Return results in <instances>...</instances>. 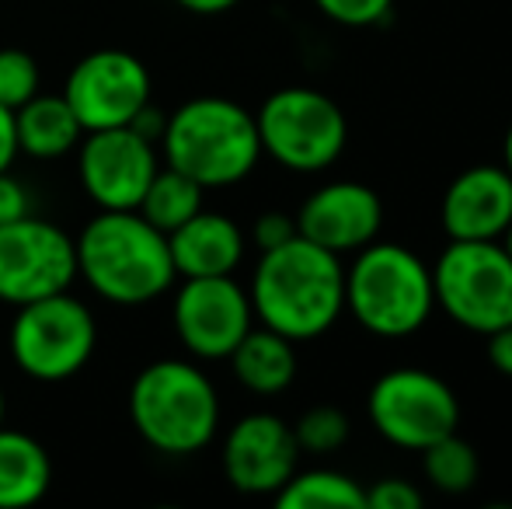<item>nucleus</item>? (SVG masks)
<instances>
[{"label":"nucleus","instance_id":"10","mask_svg":"<svg viewBox=\"0 0 512 509\" xmlns=\"http://www.w3.org/2000/svg\"><path fill=\"white\" fill-rule=\"evenodd\" d=\"M77 279V245L63 227L28 217L0 227V300L11 307L70 290Z\"/></svg>","mask_w":512,"mask_h":509},{"label":"nucleus","instance_id":"23","mask_svg":"<svg viewBox=\"0 0 512 509\" xmlns=\"http://www.w3.org/2000/svg\"><path fill=\"white\" fill-rule=\"evenodd\" d=\"M422 471L432 489L446 492V496H460V492H471L478 485L481 461L471 443L450 433L422 450Z\"/></svg>","mask_w":512,"mask_h":509},{"label":"nucleus","instance_id":"20","mask_svg":"<svg viewBox=\"0 0 512 509\" xmlns=\"http://www.w3.org/2000/svg\"><path fill=\"white\" fill-rule=\"evenodd\" d=\"M53 461L35 436L0 426V509H25L46 499Z\"/></svg>","mask_w":512,"mask_h":509},{"label":"nucleus","instance_id":"8","mask_svg":"<svg viewBox=\"0 0 512 509\" xmlns=\"http://www.w3.org/2000/svg\"><path fill=\"white\" fill-rule=\"evenodd\" d=\"M436 307L474 335L512 325V258L499 241H450L432 265Z\"/></svg>","mask_w":512,"mask_h":509},{"label":"nucleus","instance_id":"35","mask_svg":"<svg viewBox=\"0 0 512 509\" xmlns=\"http://www.w3.org/2000/svg\"><path fill=\"white\" fill-rule=\"evenodd\" d=\"M499 245L506 248V255L512 258V224L506 227V234H502V238H499Z\"/></svg>","mask_w":512,"mask_h":509},{"label":"nucleus","instance_id":"26","mask_svg":"<svg viewBox=\"0 0 512 509\" xmlns=\"http://www.w3.org/2000/svg\"><path fill=\"white\" fill-rule=\"evenodd\" d=\"M314 7L335 25L370 28L380 25L394 11V0H314Z\"/></svg>","mask_w":512,"mask_h":509},{"label":"nucleus","instance_id":"21","mask_svg":"<svg viewBox=\"0 0 512 509\" xmlns=\"http://www.w3.org/2000/svg\"><path fill=\"white\" fill-rule=\"evenodd\" d=\"M272 499L279 509H366L363 485L335 468H297Z\"/></svg>","mask_w":512,"mask_h":509},{"label":"nucleus","instance_id":"25","mask_svg":"<svg viewBox=\"0 0 512 509\" xmlns=\"http://www.w3.org/2000/svg\"><path fill=\"white\" fill-rule=\"evenodd\" d=\"M39 63L32 53L18 46H4L0 49V105L4 109H21L28 98L39 95Z\"/></svg>","mask_w":512,"mask_h":509},{"label":"nucleus","instance_id":"6","mask_svg":"<svg viewBox=\"0 0 512 509\" xmlns=\"http://www.w3.org/2000/svg\"><path fill=\"white\" fill-rule=\"evenodd\" d=\"M14 367L39 384L77 377L98 349V321L70 290L14 307L7 332Z\"/></svg>","mask_w":512,"mask_h":509},{"label":"nucleus","instance_id":"9","mask_svg":"<svg viewBox=\"0 0 512 509\" xmlns=\"http://www.w3.org/2000/svg\"><path fill=\"white\" fill-rule=\"evenodd\" d=\"M370 426L387 443L422 454L443 436L457 433L460 401L453 387L422 367H394L373 381L366 394Z\"/></svg>","mask_w":512,"mask_h":509},{"label":"nucleus","instance_id":"15","mask_svg":"<svg viewBox=\"0 0 512 509\" xmlns=\"http://www.w3.org/2000/svg\"><path fill=\"white\" fill-rule=\"evenodd\" d=\"M384 203L377 189L363 182H328L304 199L297 213V234L335 255H356L380 238Z\"/></svg>","mask_w":512,"mask_h":509},{"label":"nucleus","instance_id":"14","mask_svg":"<svg viewBox=\"0 0 512 509\" xmlns=\"http://www.w3.org/2000/svg\"><path fill=\"white\" fill-rule=\"evenodd\" d=\"M223 475L244 496H276L300 468L293 426L272 412H251L223 436Z\"/></svg>","mask_w":512,"mask_h":509},{"label":"nucleus","instance_id":"34","mask_svg":"<svg viewBox=\"0 0 512 509\" xmlns=\"http://www.w3.org/2000/svg\"><path fill=\"white\" fill-rule=\"evenodd\" d=\"M502 168H506L509 175H512V123L506 129V143H502Z\"/></svg>","mask_w":512,"mask_h":509},{"label":"nucleus","instance_id":"17","mask_svg":"<svg viewBox=\"0 0 512 509\" xmlns=\"http://www.w3.org/2000/svg\"><path fill=\"white\" fill-rule=\"evenodd\" d=\"M171 262L178 279L192 276H234L244 258V231L230 217L199 210L168 234Z\"/></svg>","mask_w":512,"mask_h":509},{"label":"nucleus","instance_id":"1","mask_svg":"<svg viewBox=\"0 0 512 509\" xmlns=\"http://www.w3.org/2000/svg\"><path fill=\"white\" fill-rule=\"evenodd\" d=\"M255 321L290 342L321 339L345 314V265L342 255L293 238L262 252L248 286Z\"/></svg>","mask_w":512,"mask_h":509},{"label":"nucleus","instance_id":"4","mask_svg":"<svg viewBox=\"0 0 512 509\" xmlns=\"http://www.w3.org/2000/svg\"><path fill=\"white\" fill-rule=\"evenodd\" d=\"M164 164L203 189L237 185L262 161L255 116L241 102L223 95H199L168 116L161 136Z\"/></svg>","mask_w":512,"mask_h":509},{"label":"nucleus","instance_id":"12","mask_svg":"<svg viewBox=\"0 0 512 509\" xmlns=\"http://www.w3.org/2000/svg\"><path fill=\"white\" fill-rule=\"evenodd\" d=\"M60 95L81 119L84 133L129 126L150 102V70L126 49H95L74 63Z\"/></svg>","mask_w":512,"mask_h":509},{"label":"nucleus","instance_id":"24","mask_svg":"<svg viewBox=\"0 0 512 509\" xmlns=\"http://www.w3.org/2000/svg\"><path fill=\"white\" fill-rule=\"evenodd\" d=\"M352 422L342 408L335 405H314L293 422L300 454H335L349 443Z\"/></svg>","mask_w":512,"mask_h":509},{"label":"nucleus","instance_id":"31","mask_svg":"<svg viewBox=\"0 0 512 509\" xmlns=\"http://www.w3.org/2000/svg\"><path fill=\"white\" fill-rule=\"evenodd\" d=\"M136 129V133L143 136V140H150V143H161V136H164V126H168V112H161L154 102H147L140 112L133 116V123H129Z\"/></svg>","mask_w":512,"mask_h":509},{"label":"nucleus","instance_id":"2","mask_svg":"<svg viewBox=\"0 0 512 509\" xmlns=\"http://www.w3.org/2000/svg\"><path fill=\"white\" fill-rule=\"evenodd\" d=\"M74 245L77 276L115 307H143L178 283L168 234L140 210H98Z\"/></svg>","mask_w":512,"mask_h":509},{"label":"nucleus","instance_id":"27","mask_svg":"<svg viewBox=\"0 0 512 509\" xmlns=\"http://www.w3.org/2000/svg\"><path fill=\"white\" fill-rule=\"evenodd\" d=\"M425 496L405 478H384L366 489V509H422Z\"/></svg>","mask_w":512,"mask_h":509},{"label":"nucleus","instance_id":"32","mask_svg":"<svg viewBox=\"0 0 512 509\" xmlns=\"http://www.w3.org/2000/svg\"><path fill=\"white\" fill-rule=\"evenodd\" d=\"M18 133H14V112L0 105V171H7L18 157Z\"/></svg>","mask_w":512,"mask_h":509},{"label":"nucleus","instance_id":"36","mask_svg":"<svg viewBox=\"0 0 512 509\" xmlns=\"http://www.w3.org/2000/svg\"><path fill=\"white\" fill-rule=\"evenodd\" d=\"M4 415H7V398H4V387H0V426H4Z\"/></svg>","mask_w":512,"mask_h":509},{"label":"nucleus","instance_id":"19","mask_svg":"<svg viewBox=\"0 0 512 509\" xmlns=\"http://www.w3.org/2000/svg\"><path fill=\"white\" fill-rule=\"evenodd\" d=\"M14 133H18V150L35 161H56L77 150L84 140V126L74 116L63 95H35L21 109H14Z\"/></svg>","mask_w":512,"mask_h":509},{"label":"nucleus","instance_id":"5","mask_svg":"<svg viewBox=\"0 0 512 509\" xmlns=\"http://www.w3.org/2000/svg\"><path fill=\"white\" fill-rule=\"evenodd\" d=\"M345 311L377 339H408L436 311L432 269L398 241H370L345 265Z\"/></svg>","mask_w":512,"mask_h":509},{"label":"nucleus","instance_id":"13","mask_svg":"<svg viewBox=\"0 0 512 509\" xmlns=\"http://www.w3.org/2000/svg\"><path fill=\"white\" fill-rule=\"evenodd\" d=\"M154 147L133 126L84 133L77 143V175L91 203L98 210H136L161 168Z\"/></svg>","mask_w":512,"mask_h":509},{"label":"nucleus","instance_id":"30","mask_svg":"<svg viewBox=\"0 0 512 509\" xmlns=\"http://www.w3.org/2000/svg\"><path fill=\"white\" fill-rule=\"evenodd\" d=\"M488 339V363L499 370L502 377L512 381V325H502L485 335Z\"/></svg>","mask_w":512,"mask_h":509},{"label":"nucleus","instance_id":"33","mask_svg":"<svg viewBox=\"0 0 512 509\" xmlns=\"http://www.w3.org/2000/svg\"><path fill=\"white\" fill-rule=\"evenodd\" d=\"M175 4L185 7L189 14H199V18H213V14H227L241 0H175Z\"/></svg>","mask_w":512,"mask_h":509},{"label":"nucleus","instance_id":"3","mask_svg":"<svg viewBox=\"0 0 512 509\" xmlns=\"http://www.w3.org/2000/svg\"><path fill=\"white\" fill-rule=\"evenodd\" d=\"M129 422L157 454L192 457L220 433V394L192 360H157L129 384Z\"/></svg>","mask_w":512,"mask_h":509},{"label":"nucleus","instance_id":"16","mask_svg":"<svg viewBox=\"0 0 512 509\" xmlns=\"http://www.w3.org/2000/svg\"><path fill=\"white\" fill-rule=\"evenodd\" d=\"M439 220L450 241H499L512 224V175L502 164H474L443 192Z\"/></svg>","mask_w":512,"mask_h":509},{"label":"nucleus","instance_id":"7","mask_svg":"<svg viewBox=\"0 0 512 509\" xmlns=\"http://www.w3.org/2000/svg\"><path fill=\"white\" fill-rule=\"evenodd\" d=\"M262 154H269L286 171L314 175L342 157L349 143V119L324 91L279 88L255 112Z\"/></svg>","mask_w":512,"mask_h":509},{"label":"nucleus","instance_id":"29","mask_svg":"<svg viewBox=\"0 0 512 509\" xmlns=\"http://www.w3.org/2000/svg\"><path fill=\"white\" fill-rule=\"evenodd\" d=\"M32 213V192L25 189L21 178L11 175V168L0 171V227Z\"/></svg>","mask_w":512,"mask_h":509},{"label":"nucleus","instance_id":"22","mask_svg":"<svg viewBox=\"0 0 512 509\" xmlns=\"http://www.w3.org/2000/svg\"><path fill=\"white\" fill-rule=\"evenodd\" d=\"M206 189L199 182H192L189 175L175 168H157V175L150 178L147 192L140 199V217L150 220L157 231L171 234L175 227H182L189 217H196L203 210Z\"/></svg>","mask_w":512,"mask_h":509},{"label":"nucleus","instance_id":"18","mask_svg":"<svg viewBox=\"0 0 512 509\" xmlns=\"http://www.w3.org/2000/svg\"><path fill=\"white\" fill-rule=\"evenodd\" d=\"M227 360L237 384L251 394H262V398L283 394L297 381V342L265 325H251V332L237 342Z\"/></svg>","mask_w":512,"mask_h":509},{"label":"nucleus","instance_id":"11","mask_svg":"<svg viewBox=\"0 0 512 509\" xmlns=\"http://www.w3.org/2000/svg\"><path fill=\"white\" fill-rule=\"evenodd\" d=\"M171 321L189 356L227 360L237 342L251 332L255 311L248 290L234 276H192L182 279L175 290Z\"/></svg>","mask_w":512,"mask_h":509},{"label":"nucleus","instance_id":"28","mask_svg":"<svg viewBox=\"0 0 512 509\" xmlns=\"http://www.w3.org/2000/svg\"><path fill=\"white\" fill-rule=\"evenodd\" d=\"M251 238H255L258 252H269V248L286 245V241L297 238V217L279 213V210L262 213V217L255 220V227H251Z\"/></svg>","mask_w":512,"mask_h":509}]
</instances>
